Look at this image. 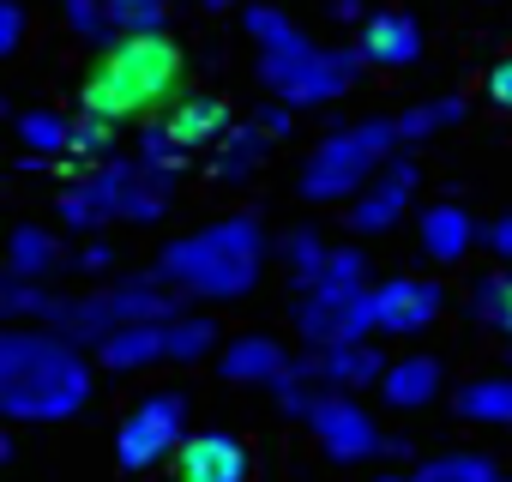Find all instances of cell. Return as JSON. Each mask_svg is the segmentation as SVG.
Listing matches in <instances>:
<instances>
[{"instance_id":"cell-1","label":"cell","mask_w":512,"mask_h":482,"mask_svg":"<svg viewBox=\"0 0 512 482\" xmlns=\"http://www.w3.org/2000/svg\"><path fill=\"white\" fill-rule=\"evenodd\" d=\"M91 404L85 344L55 326L0 332V416L7 422H67Z\"/></svg>"},{"instance_id":"cell-2","label":"cell","mask_w":512,"mask_h":482,"mask_svg":"<svg viewBox=\"0 0 512 482\" xmlns=\"http://www.w3.org/2000/svg\"><path fill=\"white\" fill-rule=\"evenodd\" d=\"M272 260V235L253 211H229L211 217L175 241L157 248V272L187 296V302H241L260 290Z\"/></svg>"},{"instance_id":"cell-3","label":"cell","mask_w":512,"mask_h":482,"mask_svg":"<svg viewBox=\"0 0 512 482\" xmlns=\"http://www.w3.org/2000/svg\"><path fill=\"white\" fill-rule=\"evenodd\" d=\"M241 31L260 49V85L290 103V109H326L338 97H350V85L362 79V55L356 49H326L314 43L290 13L278 7H247L241 13Z\"/></svg>"},{"instance_id":"cell-4","label":"cell","mask_w":512,"mask_h":482,"mask_svg":"<svg viewBox=\"0 0 512 482\" xmlns=\"http://www.w3.org/2000/svg\"><path fill=\"white\" fill-rule=\"evenodd\" d=\"M181 91V49L169 31H133L115 37L103 49V61L85 73L79 85V115H103V121H133L157 103H175Z\"/></svg>"},{"instance_id":"cell-5","label":"cell","mask_w":512,"mask_h":482,"mask_svg":"<svg viewBox=\"0 0 512 482\" xmlns=\"http://www.w3.org/2000/svg\"><path fill=\"white\" fill-rule=\"evenodd\" d=\"M169 205H175V175L151 169L145 157L91 163L85 175L61 181V193H55V217L73 235H97L109 223H163Z\"/></svg>"},{"instance_id":"cell-6","label":"cell","mask_w":512,"mask_h":482,"mask_svg":"<svg viewBox=\"0 0 512 482\" xmlns=\"http://www.w3.org/2000/svg\"><path fill=\"white\" fill-rule=\"evenodd\" d=\"M404 151V139H398V115H368V121H356V127H338V133H326L314 151H308V163H302V175H296V187H302V199L308 205H338V199H356L392 157Z\"/></svg>"},{"instance_id":"cell-7","label":"cell","mask_w":512,"mask_h":482,"mask_svg":"<svg viewBox=\"0 0 512 482\" xmlns=\"http://www.w3.org/2000/svg\"><path fill=\"white\" fill-rule=\"evenodd\" d=\"M181 308H187V296L151 266V272H127V278H115V284H103V290H91V296H61L43 326L67 332V338H79V344H103L115 326L169 320V314H181Z\"/></svg>"},{"instance_id":"cell-8","label":"cell","mask_w":512,"mask_h":482,"mask_svg":"<svg viewBox=\"0 0 512 482\" xmlns=\"http://www.w3.org/2000/svg\"><path fill=\"white\" fill-rule=\"evenodd\" d=\"M181 440H187V398L181 392H145L115 422V464L127 476H145L157 464H175Z\"/></svg>"},{"instance_id":"cell-9","label":"cell","mask_w":512,"mask_h":482,"mask_svg":"<svg viewBox=\"0 0 512 482\" xmlns=\"http://www.w3.org/2000/svg\"><path fill=\"white\" fill-rule=\"evenodd\" d=\"M308 434L320 440V452H326L332 464L386 458V440H392V434H380V422H374L350 392H326V398L314 404V416H308Z\"/></svg>"},{"instance_id":"cell-10","label":"cell","mask_w":512,"mask_h":482,"mask_svg":"<svg viewBox=\"0 0 512 482\" xmlns=\"http://www.w3.org/2000/svg\"><path fill=\"white\" fill-rule=\"evenodd\" d=\"M416 187H422V169H416V157L410 151H398L350 205H344V223L356 229V235H386V229H398L404 217H410V205H416Z\"/></svg>"},{"instance_id":"cell-11","label":"cell","mask_w":512,"mask_h":482,"mask_svg":"<svg viewBox=\"0 0 512 482\" xmlns=\"http://www.w3.org/2000/svg\"><path fill=\"white\" fill-rule=\"evenodd\" d=\"M440 314H446V290L434 278H410L404 272V278H374V290H368V320L386 338H416Z\"/></svg>"},{"instance_id":"cell-12","label":"cell","mask_w":512,"mask_h":482,"mask_svg":"<svg viewBox=\"0 0 512 482\" xmlns=\"http://www.w3.org/2000/svg\"><path fill=\"white\" fill-rule=\"evenodd\" d=\"M422 19L416 13H404V7H380V13H368L362 25H356V55H362V67H380V73H404V67H416L422 61Z\"/></svg>"},{"instance_id":"cell-13","label":"cell","mask_w":512,"mask_h":482,"mask_svg":"<svg viewBox=\"0 0 512 482\" xmlns=\"http://www.w3.org/2000/svg\"><path fill=\"white\" fill-rule=\"evenodd\" d=\"M175 482H253V452L229 428H199L175 452Z\"/></svg>"},{"instance_id":"cell-14","label":"cell","mask_w":512,"mask_h":482,"mask_svg":"<svg viewBox=\"0 0 512 482\" xmlns=\"http://www.w3.org/2000/svg\"><path fill=\"white\" fill-rule=\"evenodd\" d=\"M416 248L428 266H464L470 248H476V217L452 199H434L416 211Z\"/></svg>"},{"instance_id":"cell-15","label":"cell","mask_w":512,"mask_h":482,"mask_svg":"<svg viewBox=\"0 0 512 482\" xmlns=\"http://www.w3.org/2000/svg\"><path fill=\"white\" fill-rule=\"evenodd\" d=\"M290 362H296L290 344L272 338V332H235V338L217 350V374H223L229 386H272Z\"/></svg>"},{"instance_id":"cell-16","label":"cell","mask_w":512,"mask_h":482,"mask_svg":"<svg viewBox=\"0 0 512 482\" xmlns=\"http://www.w3.org/2000/svg\"><path fill=\"white\" fill-rule=\"evenodd\" d=\"M163 127H169V139L193 157V151H217V139L235 127V115H229V103H223V97L193 91V97H175V103H169Z\"/></svg>"},{"instance_id":"cell-17","label":"cell","mask_w":512,"mask_h":482,"mask_svg":"<svg viewBox=\"0 0 512 482\" xmlns=\"http://www.w3.org/2000/svg\"><path fill=\"white\" fill-rule=\"evenodd\" d=\"M97 350V368L109 374H139V368H157L169 362V320H139V326H115Z\"/></svg>"},{"instance_id":"cell-18","label":"cell","mask_w":512,"mask_h":482,"mask_svg":"<svg viewBox=\"0 0 512 482\" xmlns=\"http://www.w3.org/2000/svg\"><path fill=\"white\" fill-rule=\"evenodd\" d=\"M434 392H446V368H440V356H428V350H410V356L386 362V374H380L386 410H428Z\"/></svg>"},{"instance_id":"cell-19","label":"cell","mask_w":512,"mask_h":482,"mask_svg":"<svg viewBox=\"0 0 512 482\" xmlns=\"http://www.w3.org/2000/svg\"><path fill=\"white\" fill-rule=\"evenodd\" d=\"M308 362H314V374H320L332 392H362V386H380V374H386V356H380V344H368V338L332 344V350H308Z\"/></svg>"},{"instance_id":"cell-20","label":"cell","mask_w":512,"mask_h":482,"mask_svg":"<svg viewBox=\"0 0 512 482\" xmlns=\"http://www.w3.org/2000/svg\"><path fill=\"white\" fill-rule=\"evenodd\" d=\"M266 157H272V133L260 127V121H235L223 139H217V151H211V175L217 181H253L266 169Z\"/></svg>"},{"instance_id":"cell-21","label":"cell","mask_w":512,"mask_h":482,"mask_svg":"<svg viewBox=\"0 0 512 482\" xmlns=\"http://www.w3.org/2000/svg\"><path fill=\"white\" fill-rule=\"evenodd\" d=\"M452 416L476 428H512V374H482L452 392Z\"/></svg>"},{"instance_id":"cell-22","label":"cell","mask_w":512,"mask_h":482,"mask_svg":"<svg viewBox=\"0 0 512 482\" xmlns=\"http://www.w3.org/2000/svg\"><path fill=\"white\" fill-rule=\"evenodd\" d=\"M374 482H500V464L488 452H440L416 458L410 470H380Z\"/></svg>"},{"instance_id":"cell-23","label":"cell","mask_w":512,"mask_h":482,"mask_svg":"<svg viewBox=\"0 0 512 482\" xmlns=\"http://www.w3.org/2000/svg\"><path fill=\"white\" fill-rule=\"evenodd\" d=\"M61 260H67L61 254V235L49 223H19L13 241H7V272H19V278H49Z\"/></svg>"},{"instance_id":"cell-24","label":"cell","mask_w":512,"mask_h":482,"mask_svg":"<svg viewBox=\"0 0 512 482\" xmlns=\"http://www.w3.org/2000/svg\"><path fill=\"white\" fill-rule=\"evenodd\" d=\"M223 344H229V338H223V326H217L211 314H193V308L169 314V362H175V368H193V362L217 356Z\"/></svg>"},{"instance_id":"cell-25","label":"cell","mask_w":512,"mask_h":482,"mask_svg":"<svg viewBox=\"0 0 512 482\" xmlns=\"http://www.w3.org/2000/svg\"><path fill=\"white\" fill-rule=\"evenodd\" d=\"M278 260H284V278H290V290L302 296V290H314V278L326 272L332 248H326V235H320L314 223H302V229H290V235L278 241Z\"/></svg>"},{"instance_id":"cell-26","label":"cell","mask_w":512,"mask_h":482,"mask_svg":"<svg viewBox=\"0 0 512 482\" xmlns=\"http://www.w3.org/2000/svg\"><path fill=\"white\" fill-rule=\"evenodd\" d=\"M55 290H49V278H19V272H7V284H0V314H7V326H43L49 314H55Z\"/></svg>"},{"instance_id":"cell-27","label":"cell","mask_w":512,"mask_h":482,"mask_svg":"<svg viewBox=\"0 0 512 482\" xmlns=\"http://www.w3.org/2000/svg\"><path fill=\"white\" fill-rule=\"evenodd\" d=\"M19 145L25 151H37V157H67V145H73V115H61V109H49V103H37V109H25L19 121Z\"/></svg>"},{"instance_id":"cell-28","label":"cell","mask_w":512,"mask_h":482,"mask_svg":"<svg viewBox=\"0 0 512 482\" xmlns=\"http://www.w3.org/2000/svg\"><path fill=\"white\" fill-rule=\"evenodd\" d=\"M326 392H332V386L314 374V362H308V356H296V362L272 380V404H278L284 416H296V422H308V416H314V404H320Z\"/></svg>"},{"instance_id":"cell-29","label":"cell","mask_w":512,"mask_h":482,"mask_svg":"<svg viewBox=\"0 0 512 482\" xmlns=\"http://www.w3.org/2000/svg\"><path fill=\"white\" fill-rule=\"evenodd\" d=\"M464 97L458 91H446V97H428V103H410L404 115H398V139L404 145H422V139H434V133H446V127H458L464 121Z\"/></svg>"},{"instance_id":"cell-30","label":"cell","mask_w":512,"mask_h":482,"mask_svg":"<svg viewBox=\"0 0 512 482\" xmlns=\"http://www.w3.org/2000/svg\"><path fill=\"white\" fill-rule=\"evenodd\" d=\"M470 320H482V326H494V332L512 338V266L476 278V290H470Z\"/></svg>"},{"instance_id":"cell-31","label":"cell","mask_w":512,"mask_h":482,"mask_svg":"<svg viewBox=\"0 0 512 482\" xmlns=\"http://www.w3.org/2000/svg\"><path fill=\"white\" fill-rule=\"evenodd\" d=\"M61 25H67L79 43H91V49H109V43L121 37L103 0H61Z\"/></svg>"},{"instance_id":"cell-32","label":"cell","mask_w":512,"mask_h":482,"mask_svg":"<svg viewBox=\"0 0 512 482\" xmlns=\"http://www.w3.org/2000/svg\"><path fill=\"white\" fill-rule=\"evenodd\" d=\"M67 157H73L79 169L109 163V157H115V121H103V115H79V121H73V145H67Z\"/></svg>"},{"instance_id":"cell-33","label":"cell","mask_w":512,"mask_h":482,"mask_svg":"<svg viewBox=\"0 0 512 482\" xmlns=\"http://www.w3.org/2000/svg\"><path fill=\"white\" fill-rule=\"evenodd\" d=\"M103 7H109V19H115L121 37H133V31H163V25H169V0H103Z\"/></svg>"},{"instance_id":"cell-34","label":"cell","mask_w":512,"mask_h":482,"mask_svg":"<svg viewBox=\"0 0 512 482\" xmlns=\"http://www.w3.org/2000/svg\"><path fill=\"white\" fill-rule=\"evenodd\" d=\"M25 43V0H0V55H19Z\"/></svg>"},{"instance_id":"cell-35","label":"cell","mask_w":512,"mask_h":482,"mask_svg":"<svg viewBox=\"0 0 512 482\" xmlns=\"http://www.w3.org/2000/svg\"><path fill=\"white\" fill-rule=\"evenodd\" d=\"M73 272H85V278H103V272H115V248L97 235V241H85V248L73 254Z\"/></svg>"},{"instance_id":"cell-36","label":"cell","mask_w":512,"mask_h":482,"mask_svg":"<svg viewBox=\"0 0 512 482\" xmlns=\"http://www.w3.org/2000/svg\"><path fill=\"white\" fill-rule=\"evenodd\" d=\"M296 115H302V109H290V103H278V97H272V103L260 109V127H266L272 139H290V133H296Z\"/></svg>"},{"instance_id":"cell-37","label":"cell","mask_w":512,"mask_h":482,"mask_svg":"<svg viewBox=\"0 0 512 482\" xmlns=\"http://www.w3.org/2000/svg\"><path fill=\"white\" fill-rule=\"evenodd\" d=\"M488 103H494V109H506V115H512V55H506V61H494V67H488Z\"/></svg>"},{"instance_id":"cell-38","label":"cell","mask_w":512,"mask_h":482,"mask_svg":"<svg viewBox=\"0 0 512 482\" xmlns=\"http://www.w3.org/2000/svg\"><path fill=\"white\" fill-rule=\"evenodd\" d=\"M482 241H488V254H494L500 266H512V211H506V217H494V223L482 229Z\"/></svg>"},{"instance_id":"cell-39","label":"cell","mask_w":512,"mask_h":482,"mask_svg":"<svg viewBox=\"0 0 512 482\" xmlns=\"http://www.w3.org/2000/svg\"><path fill=\"white\" fill-rule=\"evenodd\" d=\"M332 19H344V25H362V19H368V0H332Z\"/></svg>"},{"instance_id":"cell-40","label":"cell","mask_w":512,"mask_h":482,"mask_svg":"<svg viewBox=\"0 0 512 482\" xmlns=\"http://www.w3.org/2000/svg\"><path fill=\"white\" fill-rule=\"evenodd\" d=\"M193 7H199V13H229L235 0H193Z\"/></svg>"},{"instance_id":"cell-41","label":"cell","mask_w":512,"mask_h":482,"mask_svg":"<svg viewBox=\"0 0 512 482\" xmlns=\"http://www.w3.org/2000/svg\"><path fill=\"white\" fill-rule=\"evenodd\" d=\"M500 482H512V476H500Z\"/></svg>"}]
</instances>
